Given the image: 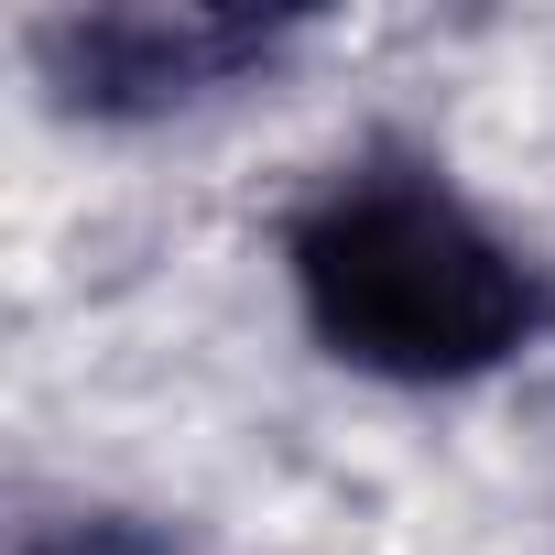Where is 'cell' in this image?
Returning a JSON list of instances; mask_svg holds the SVG:
<instances>
[{
  "instance_id": "6da1fadb",
  "label": "cell",
  "mask_w": 555,
  "mask_h": 555,
  "mask_svg": "<svg viewBox=\"0 0 555 555\" xmlns=\"http://www.w3.org/2000/svg\"><path fill=\"white\" fill-rule=\"evenodd\" d=\"M295 306L327 360L371 382H479L533 327V272L436 175L371 164L295 218Z\"/></svg>"
},
{
  "instance_id": "7a4b0ae2",
  "label": "cell",
  "mask_w": 555,
  "mask_h": 555,
  "mask_svg": "<svg viewBox=\"0 0 555 555\" xmlns=\"http://www.w3.org/2000/svg\"><path fill=\"white\" fill-rule=\"evenodd\" d=\"M77 44H88V66L109 77V99H120V88H131V99H185V77L229 66L250 34H240V23H175V34H164V23H88Z\"/></svg>"
}]
</instances>
